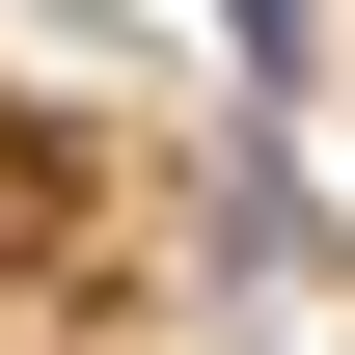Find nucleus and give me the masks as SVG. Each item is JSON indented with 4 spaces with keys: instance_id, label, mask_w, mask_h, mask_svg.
<instances>
[{
    "instance_id": "nucleus-1",
    "label": "nucleus",
    "mask_w": 355,
    "mask_h": 355,
    "mask_svg": "<svg viewBox=\"0 0 355 355\" xmlns=\"http://www.w3.org/2000/svg\"><path fill=\"white\" fill-rule=\"evenodd\" d=\"M219 28H246V83H301V0H219Z\"/></svg>"
}]
</instances>
